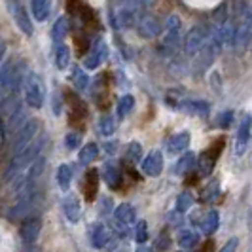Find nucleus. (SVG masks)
Returning <instances> with one entry per match:
<instances>
[{
  "label": "nucleus",
  "instance_id": "obj_1",
  "mask_svg": "<svg viewBox=\"0 0 252 252\" xmlns=\"http://www.w3.org/2000/svg\"><path fill=\"white\" fill-rule=\"evenodd\" d=\"M142 2L140 0H110L108 6V17L114 29L127 31L139 25L142 17Z\"/></svg>",
  "mask_w": 252,
  "mask_h": 252
},
{
  "label": "nucleus",
  "instance_id": "obj_2",
  "mask_svg": "<svg viewBox=\"0 0 252 252\" xmlns=\"http://www.w3.org/2000/svg\"><path fill=\"white\" fill-rule=\"evenodd\" d=\"M46 144V135H38L36 139L32 140L31 144H27L23 150H19L15 156H13L12 163L8 165L6 169V178L10 180L13 178L19 171H23L25 167H31V165L36 161L40 158V152H42V146Z\"/></svg>",
  "mask_w": 252,
  "mask_h": 252
},
{
  "label": "nucleus",
  "instance_id": "obj_3",
  "mask_svg": "<svg viewBox=\"0 0 252 252\" xmlns=\"http://www.w3.org/2000/svg\"><path fill=\"white\" fill-rule=\"evenodd\" d=\"M44 93H46V89H44V82H42V78L36 74V72H29L25 80V99H27V104L31 106V108H42V104H44Z\"/></svg>",
  "mask_w": 252,
  "mask_h": 252
},
{
  "label": "nucleus",
  "instance_id": "obj_4",
  "mask_svg": "<svg viewBox=\"0 0 252 252\" xmlns=\"http://www.w3.org/2000/svg\"><path fill=\"white\" fill-rule=\"evenodd\" d=\"M6 4H8V12L10 15L13 17V21H15V25L19 27V31L27 34V36H31L32 32H34V27H32V21H31V17H29V12H27V8L21 4V0H6Z\"/></svg>",
  "mask_w": 252,
  "mask_h": 252
},
{
  "label": "nucleus",
  "instance_id": "obj_5",
  "mask_svg": "<svg viewBox=\"0 0 252 252\" xmlns=\"http://www.w3.org/2000/svg\"><path fill=\"white\" fill-rule=\"evenodd\" d=\"M180 34H182V19L178 15H171L165 23V34H163V46L167 53L175 51L180 44Z\"/></svg>",
  "mask_w": 252,
  "mask_h": 252
},
{
  "label": "nucleus",
  "instance_id": "obj_6",
  "mask_svg": "<svg viewBox=\"0 0 252 252\" xmlns=\"http://www.w3.org/2000/svg\"><path fill=\"white\" fill-rule=\"evenodd\" d=\"M207 42H209V31L203 25H195L186 34V40H184V51H186V55L195 57Z\"/></svg>",
  "mask_w": 252,
  "mask_h": 252
},
{
  "label": "nucleus",
  "instance_id": "obj_7",
  "mask_svg": "<svg viewBox=\"0 0 252 252\" xmlns=\"http://www.w3.org/2000/svg\"><path fill=\"white\" fill-rule=\"evenodd\" d=\"M38 131H40V122L38 120H29L25 126L13 135V142H12L13 152L17 154L19 150H23L27 144H31L38 137Z\"/></svg>",
  "mask_w": 252,
  "mask_h": 252
},
{
  "label": "nucleus",
  "instance_id": "obj_8",
  "mask_svg": "<svg viewBox=\"0 0 252 252\" xmlns=\"http://www.w3.org/2000/svg\"><path fill=\"white\" fill-rule=\"evenodd\" d=\"M38 203H40V193L36 189L27 191L25 195H21L19 203L8 211V218H27L38 207Z\"/></svg>",
  "mask_w": 252,
  "mask_h": 252
},
{
  "label": "nucleus",
  "instance_id": "obj_9",
  "mask_svg": "<svg viewBox=\"0 0 252 252\" xmlns=\"http://www.w3.org/2000/svg\"><path fill=\"white\" fill-rule=\"evenodd\" d=\"M112 218H114V226L118 227L122 233H126L129 227L135 226V222H137V211H135L133 205L122 203V205H118L114 209Z\"/></svg>",
  "mask_w": 252,
  "mask_h": 252
},
{
  "label": "nucleus",
  "instance_id": "obj_10",
  "mask_svg": "<svg viewBox=\"0 0 252 252\" xmlns=\"http://www.w3.org/2000/svg\"><path fill=\"white\" fill-rule=\"evenodd\" d=\"M224 140L220 139L216 144H213L209 150H205L199 156V159H197V171H199V175L201 177H211V173H213V169H215L216 165V159H218V156H220V150H222V144Z\"/></svg>",
  "mask_w": 252,
  "mask_h": 252
},
{
  "label": "nucleus",
  "instance_id": "obj_11",
  "mask_svg": "<svg viewBox=\"0 0 252 252\" xmlns=\"http://www.w3.org/2000/svg\"><path fill=\"white\" fill-rule=\"evenodd\" d=\"M251 131H252V116L251 114H245L241 118V124L237 127V137H235V156H243L247 148H249V142H251Z\"/></svg>",
  "mask_w": 252,
  "mask_h": 252
},
{
  "label": "nucleus",
  "instance_id": "obj_12",
  "mask_svg": "<svg viewBox=\"0 0 252 252\" xmlns=\"http://www.w3.org/2000/svg\"><path fill=\"white\" fill-rule=\"evenodd\" d=\"M251 40H252V12H245L239 27H237V31H235V40H233V44H235L237 50H245V48L251 44Z\"/></svg>",
  "mask_w": 252,
  "mask_h": 252
},
{
  "label": "nucleus",
  "instance_id": "obj_13",
  "mask_svg": "<svg viewBox=\"0 0 252 252\" xmlns=\"http://www.w3.org/2000/svg\"><path fill=\"white\" fill-rule=\"evenodd\" d=\"M106 57H108V46H106V42H104L102 38H99V40L95 42V46L91 48L89 55L86 57L84 66H86L88 70H95V68H99V66L106 61Z\"/></svg>",
  "mask_w": 252,
  "mask_h": 252
},
{
  "label": "nucleus",
  "instance_id": "obj_14",
  "mask_svg": "<svg viewBox=\"0 0 252 252\" xmlns=\"http://www.w3.org/2000/svg\"><path fill=\"white\" fill-rule=\"evenodd\" d=\"M137 32H139L142 38L152 40V38H156L161 32V23H159V19H158L156 15L146 13V15L140 17L139 25H137Z\"/></svg>",
  "mask_w": 252,
  "mask_h": 252
},
{
  "label": "nucleus",
  "instance_id": "obj_15",
  "mask_svg": "<svg viewBox=\"0 0 252 252\" xmlns=\"http://www.w3.org/2000/svg\"><path fill=\"white\" fill-rule=\"evenodd\" d=\"M140 167H142V173L146 177H159L161 171H163V156L161 152L154 150L150 152L142 161H140Z\"/></svg>",
  "mask_w": 252,
  "mask_h": 252
},
{
  "label": "nucleus",
  "instance_id": "obj_16",
  "mask_svg": "<svg viewBox=\"0 0 252 252\" xmlns=\"http://www.w3.org/2000/svg\"><path fill=\"white\" fill-rule=\"evenodd\" d=\"M177 110L188 114V116H199V118H205V116H209V112H211V104H209L207 101H201V99H197V101L188 99V101L178 102Z\"/></svg>",
  "mask_w": 252,
  "mask_h": 252
},
{
  "label": "nucleus",
  "instance_id": "obj_17",
  "mask_svg": "<svg viewBox=\"0 0 252 252\" xmlns=\"http://www.w3.org/2000/svg\"><path fill=\"white\" fill-rule=\"evenodd\" d=\"M40 231H42V222L38 218H27L25 222L21 224L19 235H21V241L25 245H32L40 237Z\"/></svg>",
  "mask_w": 252,
  "mask_h": 252
},
{
  "label": "nucleus",
  "instance_id": "obj_18",
  "mask_svg": "<svg viewBox=\"0 0 252 252\" xmlns=\"http://www.w3.org/2000/svg\"><path fill=\"white\" fill-rule=\"evenodd\" d=\"M89 239H91V245L95 249H106L112 241V231L104 224H95L89 231Z\"/></svg>",
  "mask_w": 252,
  "mask_h": 252
},
{
  "label": "nucleus",
  "instance_id": "obj_19",
  "mask_svg": "<svg viewBox=\"0 0 252 252\" xmlns=\"http://www.w3.org/2000/svg\"><path fill=\"white\" fill-rule=\"evenodd\" d=\"M63 213L68 218V222H72V224H76L80 220V216H82V201H80V197L76 193H68L64 197Z\"/></svg>",
  "mask_w": 252,
  "mask_h": 252
},
{
  "label": "nucleus",
  "instance_id": "obj_20",
  "mask_svg": "<svg viewBox=\"0 0 252 252\" xmlns=\"http://www.w3.org/2000/svg\"><path fill=\"white\" fill-rule=\"evenodd\" d=\"M102 178H104V182L108 184V188H120L122 186V169H120V165H116L114 161H106V163L102 165Z\"/></svg>",
  "mask_w": 252,
  "mask_h": 252
},
{
  "label": "nucleus",
  "instance_id": "obj_21",
  "mask_svg": "<svg viewBox=\"0 0 252 252\" xmlns=\"http://www.w3.org/2000/svg\"><path fill=\"white\" fill-rule=\"evenodd\" d=\"M189 133L188 131H180V133H175L169 142H167V154H171V156H178V154H182V152L186 150L189 146Z\"/></svg>",
  "mask_w": 252,
  "mask_h": 252
},
{
  "label": "nucleus",
  "instance_id": "obj_22",
  "mask_svg": "<svg viewBox=\"0 0 252 252\" xmlns=\"http://www.w3.org/2000/svg\"><path fill=\"white\" fill-rule=\"evenodd\" d=\"M197 220H199L197 224H199V227H201V231L205 235H213L216 229H218V226H220V215H218V211H215V209L207 211Z\"/></svg>",
  "mask_w": 252,
  "mask_h": 252
},
{
  "label": "nucleus",
  "instance_id": "obj_23",
  "mask_svg": "<svg viewBox=\"0 0 252 252\" xmlns=\"http://www.w3.org/2000/svg\"><path fill=\"white\" fill-rule=\"evenodd\" d=\"M177 243L180 249L191 251V249H195V245L199 243V233L193 231V229H180L177 235Z\"/></svg>",
  "mask_w": 252,
  "mask_h": 252
},
{
  "label": "nucleus",
  "instance_id": "obj_24",
  "mask_svg": "<svg viewBox=\"0 0 252 252\" xmlns=\"http://www.w3.org/2000/svg\"><path fill=\"white\" fill-rule=\"evenodd\" d=\"M84 191H86V199L93 201L97 197V191H99V177H97V171L91 169L88 175H86V182H84Z\"/></svg>",
  "mask_w": 252,
  "mask_h": 252
},
{
  "label": "nucleus",
  "instance_id": "obj_25",
  "mask_svg": "<svg viewBox=\"0 0 252 252\" xmlns=\"http://www.w3.org/2000/svg\"><path fill=\"white\" fill-rule=\"evenodd\" d=\"M31 12L36 21H46L50 17V0H31Z\"/></svg>",
  "mask_w": 252,
  "mask_h": 252
},
{
  "label": "nucleus",
  "instance_id": "obj_26",
  "mask_svg": "<svg viewBox=\"0 0 252 252\" xmlns=\"http://www.w3.org/2000/svg\"><path fill=\"white\" fill-rule=\"evenodd\" d=\"M55 178H57V184L63 191H68L70 188V182H72V171L68 165H59L57 171H55Z\"/></svg>",
  "mask_w": 252,
  "mask_h": 252
},
{
  "label": "nucleus",
  "instance_id": "obj_27",
  "mask_svg": "<svg viewBox=\"0 0 252 252\" xmlns=\"http://www.w3.org/2000/svg\"><path fill=\"white\" fill-rule=\"evenodd\" d=\"M97 158H99V146H97L95 142H89V144H86V146H82L80 156H78V159H80V163L82 165L93 163Z\"/></svg>",
  "mask_w": 252,
  "mask_h": 252
},
{
  "label": "nucleus",
  "instance_id": "obj_28",
  "mask_svg": "<svg viewBox=\"0 0 252 252\" xmlns=\"http://www.w3.org/2000/svg\"><path fill=\"white\" fill-rule=\"evenodd\" d=\"M195 154H191V152H186L180 159H178V163H177V175H180V177H184V175H188L189 171L195 167Z\"/></svg>",
  "mask_w": 252,
  "mask_h": 252
},
{
  "label": "nucleus",
  "instance_id": "obj_29",
  "mask_svg": "<svg viewBox=\"0 0 252 252\" xmlns=\"http://www.w3.org/2000/svg\"><path fill=\"white\" fill-rule=\"evenodd\" d=\"M68 64H70V50H68V46L57 44V48H55V66L59 70H64Z\"/></svg>",
  "mask_w": 252,
  "mask_h": 252
},
{
  "label": "nucleus",
  "instance_id": "obj_30",
  "mask_svg": "<svg viewBox=\"0 0 252 252\" xmlns=\"http://www.w3.org/2000/svg\"><path fill=\"white\" fill-rule=\"evenodd\" d=\"M68 32V19L66 17H59L55 23H53V29H51V38L55 44H61V40H64Z\"/></svg>",
  "mask_w": 252,
  "mask_h": 252
},
{
  "label": "nucleus",
  "instance_id": "obj_31",
  "mask_svg": "<svg viewBox=\"0 0 252 252\" xmlns=\"http://www.w3.org/2000/svg\"><path fill=\"white\" fill-rule=\"evenodd\" d=\"M135 108V97L133 95H124V97H120V101H118V106H116V112H118V118L120 120H124L127 118L131 110Z\"/></svg>",
  "mask_w": 252,
  "mask_h": 252
},
{
  "label": "nucleus",
  "instance_id": "obj_32",
  "mask_svg": "<svg viewBox=\"0 0 252 252\" xmlns=\"http://www.w3.org/2000/svg\"><path fill=\"white\" fill-rule=\"evenodd\" d=\"M27 122H29V120H27L25 114L21 112V110H17V112H13L12 116H10V120H8V126H6V129H8V133H10V135H15V133H17L21 127L25 126Z\"/></svg>",
  "mask_w": 252,
  "mask_h": 252
},
{
  "label": "nucleus",
  "instance_id": "obj_33",
  "mask_svg": "<svg viewBox=\"0 0 252 252\" xmlns=\"http://www.w3.org/2000/svg\"><path fill=\"white\" fill-rule=\"evenodd\" d=\"M70 78H72V84L76 86V89L84 91V89L88 88L89 78H88V74H86V72L80 68V66H74V68H72V74H70Z\"/></svg>",
  "mask_w": 252,
  "mask_h": 252
},
{
  "label": "nucleus",
  "instance_id": "obj_34",
  "mask_svg": "<svg viewBox=\"0 0 252 252\" xmlns=\"http://www.w3.org/2000/svg\"><path fill=\"white\" fill-rule=\"evenodd\" d=\"M126 159L129 163H137L142 159V146L140 142H131L126 150Z\"/></svg>",
  "mask_w": 252,
  "mask_h": 252
},
{
  "label": "nucleus",
  "instance_id": "obj_35",
  "mask_svg": "<svg viewBox=\"0 0 252 252\" xmlns=\"http://www.w3.org/2000/svg\"><path fill=\"white\" fill-rule=\"evenodd\" d=\"M193 205V197H191V193H188V191H182L180 195L177 197V213H186L189 207Z\"/></svg>",
  "mask_w": 252,
  "mask_h": 252
},
{
  "label": "nucleus",
  "instance_id": "obj_36",
  "mask_svg": "<svg viewBox=\"0 0 252 252\" xmlns=\"http://www.w3.org/2000/svg\"><path fill=\"white\" fill-rule=\"evenodd\" d=\"M218 193H220V186H218V182L216 180H213L207 188L203 189V195H201V199L205 203H211V201H215L216 197H218Z\"/></svg>",
  "mask_w": 252,
  "mask_h": 252
},
{
  "label": "nucleus",
  "instance_id": "obj_37",
  "mask_svg": "<svg viewBox=\"0 0 252 252\" xmlns=\"http://www.w3.org/2000/svg\"><path fill=\"white\" fill-rule=\"evenodd\" d=\"M148 237H150V235H148V224H146L144 220H139V222L135 224V241L142 245Z\"/></svg>",
  "mask_w": 252,
  "mask_h": 252
},
{
  "label": "nucleus",
  "instance_id": "obj_38",
  "mask_svg": "<svg viewBox=\"0 0 252 252\" xmlns=\"http://www.w3.org/2000/svg\"><path fill=\"white\" fill-rule=\"evenodd\" d=\"M80 144H82V133H78V131H70V133L64 137V146H66V150H76Z\"/></svg>",
  "mask_w": 252,
  "mask_h": 252
},
{
  "label": "nucleus",
  "instance_id": "obj_39",
  "mask_svg": "<svg viewBox=\"0 0 252 252\" xmlns=\"http://www.w3.org/2000/svg\"><path fill=\"white\" fill-rule=\"evenodd\" d=\"M99 133L102 137H110L114 133V120L110 116H102L99 122Z\"/></svg>",
  "mask_w": 252,
  "mask_h": 252
},
{
  "label": "nucleus",
  "instance_id": "obj_40",
  "mask_svg": "<svg viewBox=\"0 0 252 252\" xmlns=\"http://www.w3.org/2000/svg\"><path fill=\"white\" fill-rule=\"evenodd\" d=\"M231 120H233V112H231V110H226V112H222L220 116H218V120H216V126L222 127V129H226V127H229Z\"/></svg>",
  "mask_w": 252,
  "mask_h": 252
},
{
  "label": "nucleus",
  "instance_id": "obj_41",
  "mask_svg": "<svg viewBox=\"0 0 252 252\" xmlns=\"http://www.w3.org/2000/svg\"><path fill=\"white\" fill-rule=\"evenodd\" d=\"M171 247V237L167 235V233H161L159 237H158V241H156V249L158 251H167Z\"/></svg>",
  "mask_w": 252,
  "mask_h": 252
},
{
  "label": "nucleus",
  "instance_id": "obj_42",
  "mask_svg": "<svg viewBox=\"0 0 252 252\" xmlns=\"http://www.w3.org/2000/svg\"><path fill=\"white\" fill-rule=\"evenodd\" d=\"M237 247H239V239L231 237L229 241H226V245L220 249V252H237Z\"/></svg>",
  "mask_w": 252,
  "mask_h": 252
},
{
  "label": "nucleus",
  "instance_id": "obj_43",
  "mask_svg": "<svg viewBox=\"0 0 252 252\" xmlns=\"http://www.w3.org/2000/svg\"><path fill=\"white\" fill-rule=\"evenodd\" d=\"M61 104H63V102H61V95L55 91V93H53V99H51V106H53V114H55V116L61 114Z\"/></svg>",
  "mask_w": 252,
  "mask_h": 252
},
{
  "label": "nucleus",
  "instance_id": "obj_44",
  "mask_svg": "<svg viewBox=\"0 0 252 252\" xmlns=\"http://www.w3.org/2000/svg\"><path fill=\"white\" fill-rule=\"evenodd\" d=\"M4 55H6V44L0 42V64H2V61H4Z\"/></svg>",
  "mask_w": 252,
  "mask_h": 252
},
{
  "label": "nucleus",
  "instance_id": "obj_45",
  "mask_svg": "<svg viewBox=\"0 0 252 252\" xmlns=\"http://www.w3.org/2000/svg\"><path fill=\"white\" fill-rule=\"evenodd\" d=\"M135 252H154V251H152L150 247H139V249H137Z\"/></svg>",
  "mask_w": 252,
  "mask_h": 252
},
{
  "label": "nucleus",
  "instance_id": "obj_46",
  "mask_svg": "<svg viewBox=\"0 0 252 252\" xmlns=\"http://www.w3.org/2000/svg\"><path fill=\"white\" fill-rule=\"evenodd\" d=\"M249 226H251V229H252V207H251V211H249Z\"/></svg>",
  "mask_w": 252,
  "mask_h": 252
},
{
  "label": "nucleus",
  "instance_id": "obj_47",
  "mask_svg": "<svg viewBox=\"0 0 252 252\" xmlns=\"http://www.w3.org/2000/svg\"><path fill=\"white\" fill-rule=\"evenodd\" d=\"M118 252H126V251H118Z\"/></svg>",
  "mask_w": 252,
  "mask_h": 252
},
{
  "label": "nucleus",
  "instance_id": "obj_48",
  "mask_svg": "<svg viewBox=\"0 0 252 252\" xmlns=\"http://www.w3.org/2000/svg\"><path fill=\"white\" fill-rule=\"evenodd\" d=\"M31 252H38V251H31Z\"/></svg>",
  "mask_w": 252,
  "mask_h": 252
}]
</instances>
